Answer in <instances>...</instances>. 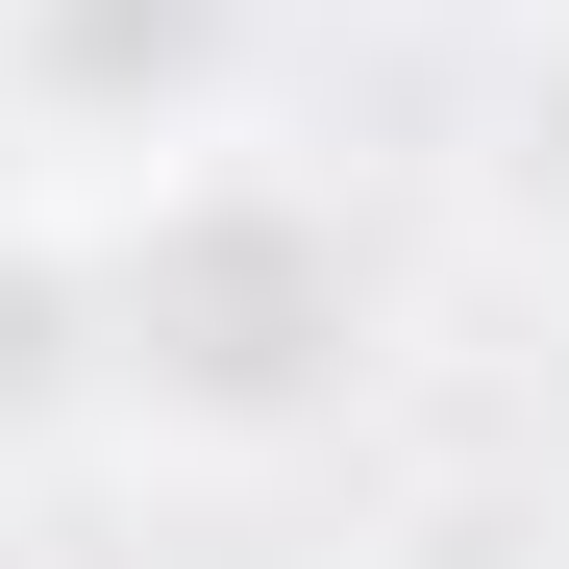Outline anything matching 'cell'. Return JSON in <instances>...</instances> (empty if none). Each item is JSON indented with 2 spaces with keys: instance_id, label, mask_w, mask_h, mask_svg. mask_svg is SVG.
<instances>
[{
  "instance_id": "6da1fadb",
  "label": "cell",
  "mask_w": 569,
  "mask_h": 569,
  "mask_svg": "<svg viewBox=\"0 0 569 569\" xmlns=\"http://www.w3.org/2000/svg\"><path fill=\"white\" fill-rule=\"evenodd\" d=\"M50 223H74V397H100V446L298 470L397 397V223L322 149H272V100L100 173V199H50Z\"/></svg>"
},
{
  "instance_id": "7a4b0ae2",
  "label": "cell",
  "mask_w": 569,
  "mask_h": 569,
  "mask_svg": "<svg viewBox=\"0 0 569 569\" xmlns=\"http://www.w3.org/2000/svg\"><path fill=\"white\" fill-rule=\"evenodd\" d=\"M248 100H272V0H0V173L26 199H100Z\"/></svg>"
},
{
  "instance_id": "3957f363",
  "label": "cell",
  "mask_w": 569,
  "mask_h": 569,
  "mask_svg": "<svg viewBox=\"0 0 569 569\" xmlns=\"http://www.w3.org/2000/svg\"><path fill=\"white\" fill-rule=\"evenodd\" d=\"M0 446H100V397H74V223L0 173Z\"/></svg>"
},
{
  "instance_id": "277c9868",
  "label": "cell",
  "mask_w": 569,
  "mask_h": 569,
  "mask_svg": "<svg viewBox=\"0 0 569 569\" xmlns=\"http://www.w3.org/2000/svg\"><path fill=\"white\" fill-rule=\"evenodd\" d=\"M496 223L569 272V0H545V26H520V74H496Z\"/></svg>"
}]
</instances>
